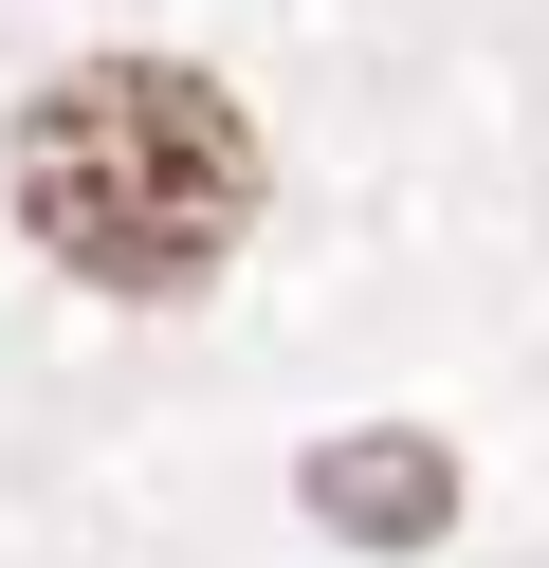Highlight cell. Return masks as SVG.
<instances>
[{
    "label": "cell",
    "instance_id": "1",
    "mask_svg": "<svg viewBox=\"0 0 549 568\" xmlns=\"http://www.w3.org/2000/svg\"><path fill=\"white\" fill-rule=\"evenodd\" d=\"M19 221L92 294H202L256 221V129L238 92L165 74V55H92L19 111Z\"/></svg>",
    "mask_w": 549,
    "mask_h": 568
},
{
    "label": "cell",
    "instance_id": "2",
    "mask_svg": "<svg viewBox=\"0 0 549 568\" xmlns=\"http://www.w3.org/2000/svg\"><path fill=\"white\" fill-rule=\"evenodd\" d=\"M312 514L348 531V550H439V531H458V458H439V440H403V422L312 440Z\"/></svg>",
    "mask_w": 549,
    "mask_h": 568
}]
</instances>
